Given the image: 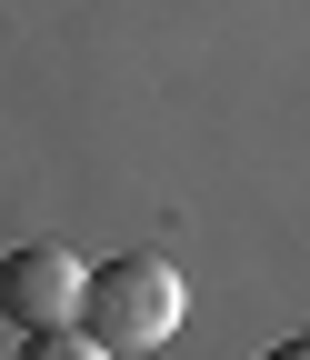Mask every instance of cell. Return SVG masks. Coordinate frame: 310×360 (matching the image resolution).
I'll use <instances>...</instances> for the list:
<instances>
[{
	"mask_svg": "<svg viewBox=\"0 0 310 360\" xmlns=\"http://www.w3.org/2000/svg\"><path fill=\"white\" fill-rule=\"evenodd\" d=\"M80 290H91V270H80V250H51V240H30L0 260V321L11 330H80Z\"/></svg>",
	"mask_w": 310,
	"mask_h": 360,
	"instance_id": "obj_2",
	"label": "cell"
},
{
	"mask_svg": "<svg viewBox=\"0 0 310 360\" xmlns=\"http://www.w3.org/2000/svg\"><path fill=\"white\" fill-rule=\"evenodd\" d=\"M181 310H190V290H181V270L160 250H120V260L91 270V290H80V321H91L101 350H160L181 330Z\"/></svg>",
	"mask_w": 310,
	"mask_h": 360,
	"instance_id": "obj_1",
	"label": "cell"
}]
</instances>
